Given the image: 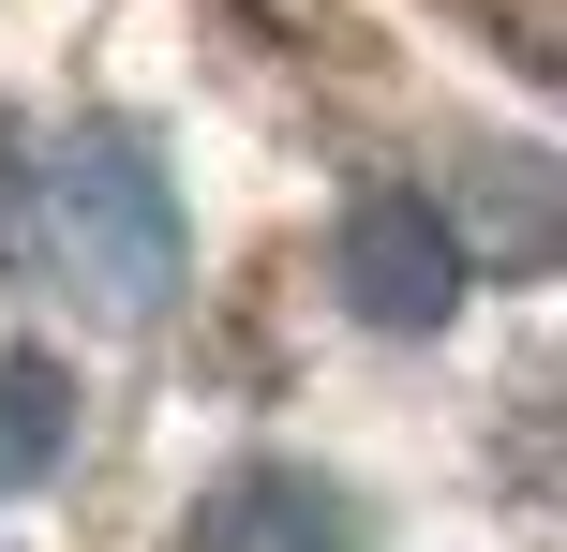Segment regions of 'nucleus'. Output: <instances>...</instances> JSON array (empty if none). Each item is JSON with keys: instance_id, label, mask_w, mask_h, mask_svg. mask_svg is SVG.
I'll use <instances>...</instances> for the list:
<instances>
[{"instance_id": "2", "label": "nucleus", "mask_w": 567, "mask_h": 552, "mask_svg": "<svg viewBox=\"0 0 567 552\" xmlns=\"http://www.w3.org/2000/svg\"><path fill=\"white\" fill-rule=\"evenodd\" d=\"M329 284H343L359 329H449L463 284H478V254H463V225L433 195H359L329 225Z\"/></svg>"}, {"instance_id": "1", "label": "nucleus", "mask_w": 567, "mask_h": 552, "mask_svg": "<svg viewBox=\"0 0 567 552\" xmlns=\"http://www.w3.org/2000/svg\"><path fill=\"white\" fill-rule=\"evenodd\" d=\"M45 209H60V254H75V284L105 299V314H165L179 299V195L165 165H150V135H120V119H75V135L45 149Z\"/></svg>"}, {"instance_id": "4", "label": "nucleus", "mask_w": 567, "mask_h": 552, "mask_svg": "<svg viewBox=\"0 0 567 552\" xmlns=\"http://www.w3.org/2000/svg\"><path fill=\"white\" fill-rule=\"evenodd\" d=\"M60 434H75V374L45 344H0V493H45Z\"/></svg>"}, {"instance_id": "3", "label": "nucleus", "mask_w": 567, "mask_h": 552, "mask_svg": "<svg viewBox=\"0 0 567 552\" xmlns=\"http://www.w3.org/2000/svg\"><path fill=\"white\" fill-rule=\"evenodd\" d=\"M209 552H359V508L329 493L313 464H239L225 493H209Z\"/></svg>"}]
</instances>
